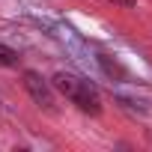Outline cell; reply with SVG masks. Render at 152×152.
<instances>
[{"mask_svg":"<svg viewBox=\"0 0 152 152\" xmlns=\"http://www.w3.org/2000/svg\"><path fill=\"white\" fill-rule=\"evenodd\" d=\"M51 87L60 90L72 104H78L84 113H99V110H102L99 90H96L90 81L78 78V75H72V72H57V75H54V81H51Z\"/></svg>","mask_w":152,"mask_h":152,"instance_id":"cell-1","label":"cell"},{"mask_svg":"<svg viewBox=\"0 0 152 152\" xmlns=\"http://www.w3.org/2000/svg\"><path fill=\"white\" fill-rule=\"evenodd\" d=\"M24 87H27V93L33 96L36 104H42V107H48V110L54 107V93H51L54 87H51L45 78H39L36 72H27V75H24Z\"/></svg>","mask_w":152,"mask_h":152,"instance_id":"cell-2","label":"cell"},{"mask_svg":"<svg viewBox=\"0 0 152 152\" xmlns=\"http://www.w3.org/2000/svg\"><path fill=\"white\" fill-rule=\"evenodd\" d=\"M15 63H18V54L6 45H0V66H15Z\"/></svg>","mask_w":152,"mask_h":152,"instance_id":"cell-3","label":"cell"},{"mask_svg":"<svg viewBox=\"0 0 152 152\" xmlns=\"http://www.w3.org/2000/svg\"><path fill=\"white\" fill-rule=\"evenodd\" d=\"M110 3H119V6H134L137 0H110Z\"/></svg>","mask_w":152,"mask_h":152,"instance_id":"cell-4","label":"cell"}]
</instances>
